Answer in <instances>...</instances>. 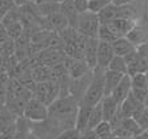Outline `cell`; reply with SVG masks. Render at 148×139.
<instances>
[{
    "instance_id": "obj_22",
    "label": "cell",
    "mask_w": 148,
    "mask_h": 139,
    "mask_svg": "<svg viewBox=\"0 0 148 139\" xmlns=\"http://www.w3.org/2000/svg\"><path fill=\"white\" fill-rule=\"evenodd\" d=\"M121 126H123L126 130H127L129 133H130L131 135H133L134 138L138 137V135H140L142 133H143V129H142L140 126H139L138 124H136V121L133 118V117H127V118H123L122 124H121Z\"/></svg>"
},
{
    "instance_id": "obj_32",
    "label": "cell",
    "mask_w": 148,
    "mask_h": 139,
    "mask_svg": "<svg viewBox=\"0 0 148 139\" xmlns=\"http://www.w3.org/2000/svg\"><path fill=\"white\" fill-rule=\"evenodd\" d=\"M81 139H99V137L96 135V133L92 129L86 130L84 133H82V138Z\"/></svg>"
},
{
    "instance_id": "obj_17",
    "label": "cell",
    "mask_w": 148,
    "mask_h": 139,
    "mask_svg": "<svg viewBox=\"0 0 148 139\" xmlns=\"http://www.w3.org/2000/svg\"><path fill=\"white\" fill-rule=\"evenodd\" d=\"M139 105H142V103H139L130 92V95L120 104V111H121V113H122V116L125 117V118H127V117L133 116V113L139 108Z\"/></svg>"
},
{
    "instance_id": "obj_7",
    "label": "cell",
    "mask_w": 148,
    "mask_h": 139,
    "mask_svg": "<svg viewBox=\"0 0 148 139\" xmlns=\"http://www.w3.org/2000/svg\"><path fill=\"white\" fill-rule=\"evenodd\" d=\"M114 52H113L112 43H107V42H100L97 46V66L101 69H107L109 62L114 57Z\"/></svg>"
},
{
    "instance_id": "obj_30",
    "label": "cell",
    "mask_w": 148,
    "mask_h": 139,
    "mask_svg": "<svg viewBox=\"0 0 148 139\" xmlns=\"http://www.w3.org/2000/svg\"><path fill=\"white\" fill-rule=\"evenodd\" d=\"M74 7L79 14L88 12V0H74Z\"/></svg>"
},
{
    "instance_id": "obj_35",
    "label": "cell",
    "mask_w": 148,
    "mask_h": 139,
    "mask_svg": "<svg viewBox=\"0 0 148 139\" xmlns=\"http://www.w3.org/2000/svg\"><path fill=\"white\" fill-rule=\"evenodd\" d=\"M146 131H148V129H147V130H146Z\"/></svg>"
},
{
    "instance_id": "obj_19",
    "label": "cell",
    "mask_w": 148,
    "mask_h": 139,
    "mask_svg": "<svg viewBox=\"0 0 148 139\" xmlns=\"http://www.w3.org/2000/svg\"><path fill=\"white\" fill-rule=\"evenodd\" d=\"M131 117H133V118L136 121V124L143 129V131H146L148 129V109L143 105V104L139 105V108L134 112Z\"/></svg>"
},
{
    "instance_id": "obj_4",
    "label": "cell",
    "mask_w": 148,
    "mask_h": 139,
    "mask_svg": "<svg viewBox=\"0 0 148 139\" xmlns=\"http://www.w3.org/2000/svg\"><path fill=\"white\" fill-rule=\"evenodd\" d=\"M48 107L33 98L25 104L22 117L30 122H43L48 118Z\"/></svg>"
},
{
    "instance_id": "obj_11",
    "label": "cell",
    "mask_w": 148,
    "mask_h": 139,
    "mask_svg": "<svg viewBox=\"0 0 148 139\" xmlns=\"http://www.w3.org/2000/svg\"><path fill=\"white\" fill-rule=\"evenodd\" d=\"M126 74H121V73L113 72V70L105 69L104 72V96L110 95L112 91L118 86V83L122 81V78Z\"/></svg>"
},
{
    "instance_id": "obj_3",
    "label": "cell",
    "mask_w": 148,
    "mask_h": 139,
    "mask_svg": "<svg viewBox=\"0 0 148 139\" xmlns=\"http://www.w3.org/2000/svg\"><path fill=\"white\" fill-rule=\"evenodd\" d=\"M100 27V22L97 14L91 12H84L78 16L75 30L86 38H97V31Z\"/></svg>"
},
{
    "instance_id": "obj_33",
    "label": "cell",
    "mask_w": 148,
    "mask_h": 139,
    "mask_svg": "<svg viewBox=\"0 0 148 139\" xmlns=\"http://www.w3.org/2000/svg\"><path fill=\"white\" fill-rule=\"evenodd\" d=\"M143 105L146 107V108L148 109V95H147V98H146V100H144V103H143Z\"/></svg>"
},
{
    "instance_id": "obj_9",
    "label": "cell",
    "mask_w": 148,
    "mask_h": 139,
    "mask_svg": "<svg viewBox=\"0 0 148 139\" xmlns=\"http://www.w3.org/2000/svg\"><path fill=\"white\" fill-rule=\"evenodd\" d=\"M91 109L92 107H87V105H83V104L78 105V111H77V116H75V129L81 134L84 133L86 130H88Z\"/></svg>"
},
{
    "instance_id": "obj_10",
    "label": "cell",
    "mask_w": 148,
    "mask_h": 139,
    "mask_svg": "<svg viewBox=\"0 0 148 139\" xmlns=\"http://www.w3.org/2000/svg\"><path fill=\"white\" fill-rule=\"evenodd\" d=\"M130 92H131V79H130V77L126 74L125 77L122 78V81L118 83L117 87L112 91L110 95H112V98L114 99L118 104H121L129 95H130Z\"/></svg>"
},
{
    "instance_id": "obj_28",
    "label": "cell",
    "mask_w": 148,
    "mask_h": 139,
    "mask_svg": "<svg viewBox=\"0 0 148 139\" xmlns=\"http://www.w3.org/2000/svg\"><path fill=\"white\" fill-rule=\"evenodd\" d=\"M81 138H82V134L75 127L74 129L65 130V131H62L61 134H59L56 137V139H81Z\"/></svg>"
},
{
    "instance_id": "obj_16",
    "label": "cell",
    "mask_w": 148,
    "mask_h": 139,
    "mask_svg": "<svg viewBox=\"0 0 148 139\" xmlns=\"http://www.w3.org/2000/svg\"><path fill=\"white\" fill-rule=\"evenodd\" d=\"M97 18H99L100 25H107L112 22L113 20L118 18V7L110 3L109 5H107L104 9L97 13Z\"/></svg>"
},
{
    "instance_id": "obj_21",
    "label": "cell",
    "mask_w": 148,
    "mask_h": 139,
    "mask_svg": "<svg viewBox=\"0 0 148 139\" xmlns=\"http://www.w3.org/2000/svg\"><path fill=\"white\" fill-rule=\"evenodd\" d=\"M107 69L113 70V72H117V73H121V74H127V65H126V62H125V59L121 57V56L113 57Z\"/></svg>"
},
{
    "instance_id": "obj_13",
    "label": "cell",
    "mask_w": 148,
    "mask_h": 139,
    "mask_svg": "<svg viewBox=\"0 0 148 139\" xmlns=\"http://www.w3.org/2000/svg\"><path fill=\"white\" fill-rule=\"evenodd\" d=\"M60 12L68 18L70 27L75 29L79 13L77 12L75 7H74V0H64V1L60 4Z\"/></svg>"
},
{
    "instance_id": "obj_1",
    "label": "cell",
    "mask_w": 148,
    "mask_h": 139,
    "mask_svg": "<svg viewBox=\"0 0 148 139\" xmlns=\"http://www.w3.org/2000/svg\"><path fill=\"white\" fill-rule=\"evenodd\" d=\"M104 72L105 69H101V68H95L92 70V79L79 104L95 107L103 100L104 98Z\"/></svg>"
},
{
    "instance_id": "obj_18",
    "label": "cell",
    "mask_w": 148,
    "mask_h": 139,
    "mask_svg": "<svg viewBox=\"0 0 148 139\" xmlns=\"http://www.w3.org/2000/svg\"><path fill=\"white\" fill-rule=\"evenodd\" d=\"M147 72H148V59L147 57H142L140 55H139V57L133 62V64L127 66V75L129 77H133V75L139 74V73L146 74Z\"/></svg>"
},
{
    "instance_id": "obj_15",
    "label": "cell",
    "mask_w": 148,
    "mask_h": 139,
    "mask_svg": "<svg viewBox=\"0 0 148 139\" xmlns=\"http://www.w3.org/2000/svg\"><path fill=\"white\" fill-rule=\"evenodd\" d=\"M36 13L40 18H46L49 16L55 14V13L60 12V4L53 1H39L35 3Z\"/></svg>"
},
{
    "instance_id": "obj_5",
    "label": "cell",
    "mask_w": 148,
    "mask_h": 139,
    "mask_svg": "<svg viewBox=\"0 0 148 139\" xmlns=\"http://www.w3.org/2000/svg\"><path fill=\"white\" fill-rule=\"evenodd\" d=\"M44 21V27L47 31H51V33H56L60 34L62 30H65L66 27H69V21L68 18L62 14L61 12H57L55 14L49 16V17L42 18Z\"/></svg>"
},
{
    "instance_id": "obj_8",
    "label": "cell",
    "mask_w": 148,
    "mask_h": 139,
    "mask_svg": "<svg viewBox=\"0 0 148 139\" xmlns=\"http://www.w3.org/2000/svg\"><path fill=\"white\" fill-rule=\"evenodd\" d=\"M97 46L99 39L97 38H87L84 43V61L87 62L92 70L97 66Z\"/></svg>"
},
{
    "instance_id": "obj_26",
    "label": "cell",
    "mask_w": 148,
    "mask_h": 139,
    "mask_svg": "<svg viewBox=\"0 0 148 139\" xmlns=\"http://www.w3.org/2000/svg\"><path fill=\"white\" fill-rule=\"evenodd\" d=\"M110 3H112V0H88V12L97 14L100 10H103Z\"/></svg>"
},
{
    "instance_id": "obj_2",
    "label": "cell",
    "mask_w": 148,
    "mask_h": 139,
    "mask_svg": "<svg viewBox=\"0 0 148 139\" xmlns=\"http://www.w3.org/2000/svg\"><path fill=\"white\" fill-rule=\"evenodd\" d=\"M60 96V87L59 83L55 81H46L39 82L35 85V88L33 91V98L38 99L47 107H49L57 98Z\"/></svg>"
},
{
    "instance_id": "obj_27",
    "label": "cell",
    "mask_w": 148,
    "mask_h": 139,
    "mask_svg": "<svg viewBox=\"0 0 148 139\" xmlns=\"http://www.w3.org/2000/svg\"><path fill=\"white\" fill-rule=\"evenodd\" d=\"M130 79H131V88H148L146 74H143V73L133 75V77H130Z\"/></svg>"
},
{
    "instance_id": "obj_20",
    "label": "cell",
    "mask_w": 148,
    "mask_h": 139,
    "mask_svg": "<svg viewBox=\"0 0 148 139\" xmlns=\"http://www.w3.org/2000/svg\"><path fill=\"white\" fill-rule=\"evenodd\" d=\"M101 121H104V117H103L101 101H100L99 104H96L95 107H92V109H91V116H90L88 129H95V127H96Z\"/></svg>"
},
{
    "instance_id": "obj_12",
    "label": "cell",
    "mask_w": 148,
    "mask_h": 139,
    "mask_svg": "<svg viewBox=\"0 0 148 139\" xmlns=\"http://www.w3.org/2000/svg\"><path fill=\"white\" fill-rule=\"evenodd\" d=\"M112 47H113V52H114L116 56H121V57H125L126 55L131 53V52H134L136 49V47L126 36L116 39L112 43Z\"/></svg>"
},
{
    "instance_id": "obj_23",
    "label": "cell",
    "mask_w": 148,
    "mask_h": 139,
    "mask_svg": "<svg viewBox=\"0 0 148 139\" xmlns=\"http://www.w3.org/2000/svg\"><path fill=\"white\" fill-rule=\"evenodd\" d=\"M97 39L100 42H107V43H113L116 39H118L117 36L113 34V31L109 29L108 25H100L99 31H97Z\"/></svg>"
},
{
    "instance_id": "obj_6",
    "label": "cell",
    "mask_w": 148,
    "mask_h": 139,
    "mask_svg": "<svg viewBox=\"0 0 148 139\" xmlns=\"http://www.w3.org/2000/svg\"><path fill=\"white\" fill-rule=\"evenodd\" d=\"M107 25L109 26V29L113 31V34L117 38H122V36H126L135 27L136 23L135 20H133V18H116Z\"/></svg>"
},
{
    "instance_id": "obj_24",
    "label": "cell",
    "mask_w": 148,
    "mask_h": 139,
    "mask_svg": "<svg viewBox=\"0 0 148 139\" xmlns=\"http://www.w3.org/2000/svg\"><path fill=\"white\" fill-rule=\"evenodd\" d=\"M95 133H96V135L99 137V139H107V138H110L112 137V126H110V124L108 121H101L99 125H97L95 129H92Z\"/></svg>"
},
{
    "instance_id": "obj_25",
    "label": "cell",
    "mask_w": 148,
    "mask_h": 139,
    "mask_svg": "<svg viewBox=\"0 0 148 139\" xmlns=\"http://www.w3.org/2000/svg\"><path fill=\"white\" fill-rule=\"evenodd\" d=\"M5 29V33L8 34V36L12 39H18L20 36H22L23 34V25L21 22H16V23H12V25L7 26Z\"/></svg>"
},
{
    "instance_id": "obj_31",
    "label": "cell",
    "mask_w": 148,
    "mask_h": 139,
    "mask_svg": "<svg viewBox=\"0 0 148 139\" xmlns=\"http://www.w3.org/2000/svg\"><path fill=\"white\" fill-rule=\"evenodd\" d=\"M136 52H138L142 57H147L148 59V42L140 44L139 47H136Z\"/></svg>"
},
{
    "instance_id": "obj_14",
    "label": "cell",
    "mask_w": 148,
    "mask_h": 139,
    "mask_svg": "<svg viewBox=\"0 0 148 139\" xmlns=\"http://www.w3.org/2000/svg\"><path fill=\"white\" fill-rule=\"evenodd\" d=\"M120 104L112 98V95H107L103 98L101 100V109H103V117H104V121L109 122L110 120L114 117L116 112H117Z\"/></svg>"
},
{
    "instance_id": "obj_29",
    "label": "cell",
    "mask_w": 148,
    "mask_h": 139,
    "mask_svg": "<svg viewBox=\"0 0 148 139\" xmlns=\"http://www.w3.org/2000/svg\"><path fill=\"white\" fill-rule=\"evenodd\" d=\"M131 95H133L139 103L143 104L147 95H148V88H131Z\"/></svg>"
},
{
    "instance_id": "obj_34",
    "label": "cell",
    "mask_w": 148,
    "mask_h": 139,
    "mask_svg": "<svg viewBox=\"0 0 148 139\" xmlns=\"http://www.w3.org/2000/svg\"><path fill=\"white\" fill-rule=\"evenodd\" d=\"M146 78H147V87H148V72L146 73Z\"/></svg>"
}]
</instances>
